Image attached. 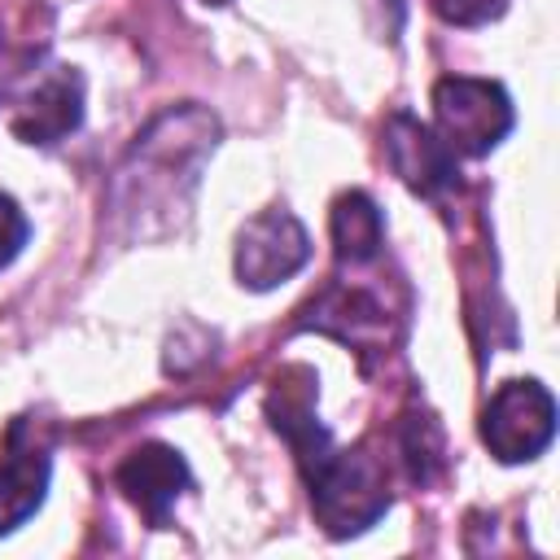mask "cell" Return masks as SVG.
<instances>
[{
    "label": "cell",
    "mask_w": 560,
    "mask_h": 560,
    "mask_svg": "<svg viewBox=\"0 0 560 560\" xmlns=\"http://www.w3.org/2000/svg\"><path fill=\"white\" fill-rule=\"evenodd\" d=\"M556 438V398L542 381H503L481 407V442L499 464H529Z\"/></svg>",
    "instance_id": "3957f363"
},
{
    "label": "cell",
    "mask_w": 560,
    "mask_h": 560,
    "mask_svg": "<svg viewBox=\"0 0 560 560\" xmlns=\"http://www.w3.org/2000/svg\"><path fill=\"white\" fill-rule=\"evenodd\" d=\"M402 459H407V472L411 481H433V472L442 468V442H438V429L433 420H407L402 424Z\"/></svg>",
    "instance_id": "7c38bea8"
},
{
    "label": "cell",
    "mask_w": 560,
    "mask_h": 560,
    "mask_svg": "<svg viewBox=\"0 0 560 560\" xmlns=\"http://www.w3.org/2000/svg\"><path fill=\"white\" fill-rule=\"evenodd\" d=\"M52 455L44 442L31 438V420H13L0 455V534H13L26 516L39 512L48 494Z\"/></svg>",
    "instance_id": "8992f818"
},
{
    "label": "cell",
    "mask_w": 560,
    "mask_h": 560,
    "mask_svg": "<svg viewBox=\"0 0 560 560\" xmlns=\"http://www.w3.org/2000/svg\"><path fill=\"white\" fill-rule=\"evenodd\" d=\"M201 4H228V0H201Z\"/></svg>",
    "instance_id": "9a60e30c"
},
{
    "label": "cell",
    "mask_w": 560,
    "mask_h": 560,
    "mask_svg": "<svg viewBox=\"0 0 560 560\" xmlns=\"http://www.w3.org/2000/svg\"><path fill=\"white\" fill-rule=\"evenodd\" d=\"M429 4L451 26H481L508 9V0H429Z\"/></svg>",
    "instance_id": "5bb4252c"
},
{
    "label": "cell",
    "mask_w": 560,
    "mask_h": 560,
    "mask_svg": "<svg viewBox=\"0 0 560 560\" xmlns=\"http://www.w3.org/2000/svg\"><path fill=\"white\" fill-rule=\"evenodd\" d=\"M302 481L311 490V508H315L319 525L332 538L363 534L389 508L385 468L376 455H368V446H354V451L332 446L315 468L302 472Z\"/></svg>",
    "instance_id": "6da1fadb"
},
{
    "label": "cell",
    "mask_w": 560,
    "mask_h": 560,
    "mask_svg": "<svg viewBox=\"0 0 560 560\" xmlns=\"http://www.w3.org/2000/svg\"><path fill=\"white\" fill-rule=\"evenodd\" d=\"M311 258V236L289 210H262L236 232V280L254 293H267L298 276Z\"/></svg>",
    "instance_id": "277c9868"
},
{
    "label": "cell",
    "mask_w": 560,
    "mask_h": 560,
    "mask_svg": "<svg viewBox=\"0 0 560 560\" xmlns=\"http://www.w3.org/2000/svg\"><path fill=\"white\" fill-rule=\"evenodd\" d=\"M83 118V79L66 66L48 70L13 109L9 127L26 140V144H57L61 136H70Z\"/></svg>",
    "instance_id": "9c48e42d"
},
{
    "label": "cell",
    "mask_w": 560,
    "mask_h": 560,
    "mask_svg": "<svg viewBox=\"0 0 560 560\" xmlns=\"http://www.w3.org/2000/svg\"><path fill=\"white\" fill-rule=\"evenodd\" d=\"M332 249H337V262H372L381 254V241H385V219L376 210V201L359 188L341 192L332 201Z\"/></svg>",
    "instance_id": "8fae6325"
},
{
    "label": "cell",
    "mask_w": 560,
    "mask_h": 560,
    "mask_svg": "<svg viewBox=\"0 0 560 560\" xmlns=\"http://www.w3.org/2000/svg\"><path fill=\"white\" fill-rule=\"evenodd\" d=\"M516 122L512 96L494 79L446 74L433 83V131L446 140L455 158L490 153Z\"/></svg>",
    "instance_id": "7a4b0ae2"
},
{
    "label": "cell",
    "mask_w": 560,
    "mask_h": 560,
    "mask_svg": "<svg viewBox=\"0 0 560 560\" xmlns=\"http://www.w3.org/2000/svg\"><path fill=\"white\" fill-rule=\"evenodd\" d=\"M385 311L368 298V293H359V289H328L319 302H311V328H319V332H332L337 341H346V346H368V341H381L385 337V319H381Z\"/></svg>",
    "instance_id": "30bf717a"
},
{
    "label": "cell",
    "mask_w": 560,
    "mask_h": 560,
    "mask_svg": "<svg viewBox=\"0 0 560 560\" xmlns=\"http://www.w3.org/2000/svg\"><path fill=\"white\" fill-rule=\"evenodd\" d=\"M271 429L293 446L298 468H315L332 451V433L315 416V372L311 368H284L267 394Z\"/></svg>",
    "instance_id": "ba28073f"
},
{
    "label": "cell",
    "mask_w": 560,
    "mask_h": 560,
    "mask_svg": "<svg viewBox=\"0 0 560 560\" xmlns=\"http://www.w3.org/2000/svg\"><path fill=\"white\" fill-rule=\"evenodd\" d=\"M26 236H31V223H26L22 206L9 192H0V267H9L22 254Z\"/></svg>",
    "instance_id": "4fadbf2b"
},
{
    "label": "cell",
    "mask_w": 560,
    "mask_h": 560,
    "mask_svg": "<svg viewBox=\"0 0 560 560\" xmlns=\"http://www.w3.org/2000/svg\"><path fill=\"white\" fill-rule=\"evenodd\" d=\"M114 486L149 516V525H166L175 499L192 486V472H188V464L175 446L144 442L114 468Z\"/></svg>",
    "instance_id": "52a82bcc"
},
{
    "label": "cell",
    "mask_w": 560,
    "mask_h": 560,
    "mask_svg": "<svg viewBox=\"0 0 560 560\" xmlns=\"http://www.w3.org/2000/svg\"><path fill=\"white\" fill-rule=\"evenodd\" d=\"M385 153H389L394 175L411 192H420V197L446 192L455 184V175H459L455 171V153L446 149V140L429 122H420L416 114H407V109H398L385 122Z\"/></svg>",
    "instance_id": "5b68a950"
}]
</instances>
